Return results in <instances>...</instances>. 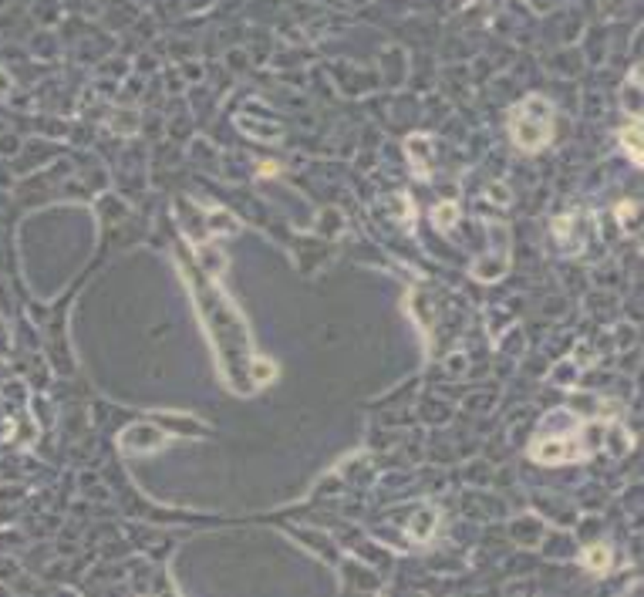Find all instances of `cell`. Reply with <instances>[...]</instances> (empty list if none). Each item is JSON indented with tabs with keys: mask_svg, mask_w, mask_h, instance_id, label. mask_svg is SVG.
Masks as SVG:
<instances>
[{
	"mask_svg": "<svg viewBox=\"0 0 644 597\" xmlns=\"http://www.w3.org/2000/svg\"><path fill=\"white\" fill-rule=\"evenodd\" d=\"M456 213H459V209H456V203H442V206L436 209V226H438V230H449V226H452V220H456Z\"/></svg>",
	"mask_w": 644,
	"mask_h": 597,
	"instance_id": "52a82bcc",
	"label": "cell"
},
{
	"mask_svg": "<svg viewBox=\"0 0 644 597\" xmlns=\"http://www.w3.org/2000/svg\"><path fill=\"white\" fill-rule=\"evenodd\" d=\"M620 145L631 152L634 162H641V125H638V122H631L627 129L620 132Z\"/></svg>",
	"mask_w": 644,
	"mask_h": 597,
	"instance_id": "5b68a950",
	"label": "cell"
},
{
	"mask_svg": "<svg viewBox=\"0 0 644 597\" xmlns=\"http://www.w3.org/2000/svg\"><path fill=\"white\" fill-rule=\"evenodd\" d=\"M584 567L591 573H604L611 567V546L607 544H593L584 550Z\"/></svg>",
	"mask_w": 644,
	"mask_h": 597,
	"instance_id": "3957f363",
	"label": "cell"
},
{
	"mask_svg": "<svg viewBox=\"0 0 644 597\" xmlns=\"http://www.w3.org/2000/svg\"><path fill=\"white\" fill-rule=\"evenodd\" d=\"M7 88H10V78H7V75L0 71V91H7Z\"/></svg>",
	"mask_w": 644,
	"mask_h": 597,
	"instance_id": "ba28073f",
	"label": "cell"
},
{
	"mask_svg": "<svg viewBox=\"0 0 644 597\" xmlns=\"http://www.w3.org/2000/svg\"><path fill=\"white\" fill-rule=\"evenodd\" d=\"M432 530H436V513L432 510H422L415 519H409V533H412L415 540H425Z\"/></svg>",
	"mask_w": 644,
	"mask_h": 597,
	"instance_id": "277c9868",
	"label": "cell"
},
{
	"mask_svg": "<svg viewBox=\"0 0 644 597\" xmlns=\"http://www.w3.org/2000/svg\"><path fill=\"white\" fill-rule=\"evenodd\" d=\"M553 132V108L543 98H526L510 118V135L523 152H540Z\"/></svg>",
	"mask_w": 644,
	"mask_h": 597,
	"instance_id": "6da1fadb",
	"label": "cell"
},
{
	"mask_svg": "<svg viewBox=\"0 0 644 597\" xmlns=\"http://www.w3.org/2000/svg\"><path fill=\"white\" fill-rule=\"evenodd\" d=\"M530 456L540 459L546 466H557V463H570V459H580L584 449L573 439H564V436H553V439H540L530 445Z\"/></svg>",
	"mask_w": 644,
	"mask_h": 597,
	"instance_id": "7a4b0ae2",
	"label": "cell"
},
{
	"mask_svg": "<svg viewBox=\"0 0 644 597\" xmlns=\"http://www.w3.org/2000/svg\"><path fill=\"white\" fill-rule=\"evenodd\" d=\"M618 216H620L624 233H638V230H641V223H638V203H624V206H618Z\"/></svg>",
	"mask_w": 644,
	"mask_h": 597,
	"instance_id": "8992f818",
	"label": "cell"
}]
</instances>
